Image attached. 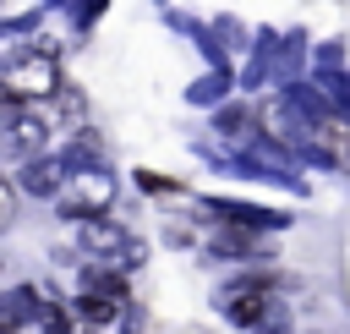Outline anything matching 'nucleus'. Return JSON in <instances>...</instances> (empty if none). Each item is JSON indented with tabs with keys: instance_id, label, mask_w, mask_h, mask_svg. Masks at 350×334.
Segmentation results:
<instances>
[{
	"instance_id": "nucleus-7",
	"label": "nucleus",
	"mask_w": 350,
	"mask_h": 334,
	"mask_svg": "<svg viewBox=\"0 0 350 334\" xmlns=\"http://www.w3.org/2000/svg\"><path fill=\"white\" fill-rule=\"evenodd\" d=\"M55 181H60V170H49V164H33V170H27V186H33V192H49Z\"/></svg>"
},
{
	"instance_id": "nucleus-3",
	"label": "nucleus",
	"mask_w": 350,
	"mask_h": 334,
	"mask_svg": "<svg viewBox=\"0 0 350 334\" xmlns=\"http://www.w3.org/2000/svg\"><path fill=\"white\" fill-rule=\"evenodd\" d=\"M109 197H115V186H109V175H77L66 192H60V208L66 214H98V208H109Z\"/></svg>"
},
{
	"instance_id": "nucleus-4",
	"label": "nucleus",
	"mask_w": 350,
	"mask_h": 334,
	"mask_svg": "<svg viewBox=\"0 0 350 334\" xmlns=\"http://www.w3.org/2000/svg\"><path fill=\"white\" fill-rule=\"evenodd\" d=\"M268 301H273V279H246V285H230L224 290V312L235 323H257L268 312Z\"/></svg>"
},
{
	"instance_id": "nucleus-5",
	"label": "nucleus",
	"mask_w": 350,
	"mask_h": 334,
	"mask_svg": "<svg viewBox=\"0 0 350 334\" xmlns=\"http://www.w3.org/2000/svg\"><path fill=\"white\" fill-rule=\"evenodd\" d=\"M312 142L328 153V164L350 170V120H339V115H323V120L312 126Z\"/></svg>"
},
{
	"instance_id": "nucleus-2",
	"label": "nucleus",
	"mask_w": 350,
	"mask_h": 334,
	"mask_svg": "<svg viewBox=\"0 0 350 334\" xmlns=\"http://www.w3.org/2000/svg\"><path fill=\"white\" fill-rule=\"evenodd\" d=\"M49 115L33 110V104H0V153L11 159H33L44 142H49Z\"/></svg>"
},
{
	"instance_id": "nucleus-6",
	"label": "nucleus",
	"mask_w": 350,
	"mask_h": 334,
	"mask_svg": "<svg viewBox=\"0 0 350 334\" xmlns=\"http://www.w3.org/2000/svg\"><path fill=\"white\" fill-rule=\"evenodd\" d=\"M11 214H16V181H5V175H0V230L11 224Z\"/></svg>"
},
{
	"instance_id": "nucleus-1",
	"label": "nucleus",
	"mask_w": 350,
	"mask_h": 334,
	"mask_svg": "<svg viewBox=\"0 0 350 334\" xmlns=\"http://www.w3.org/2000/svg\"><path fill=\"white\" fill-rule=\"evenodd\" d=\"M60 93V71L49 55H22L0 71V104H44Z\"/></svg>"
}]
</instances>
